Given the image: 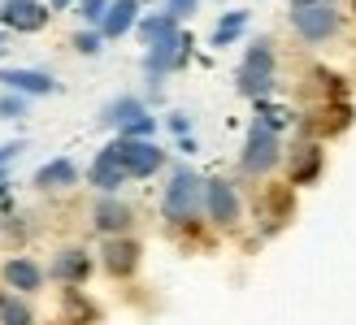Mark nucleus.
Masks as SVG:
<instances>
[{"instance_id": "obj_1", "label": "nucleus", "mask_w": 356, "mask_h": 325, "mask_svg": "<svg viewBox=\"0 0 356 325\" xmlns=\"http://www.w3.org/2000/svg\"><path fill=\"white\" fill-rule=\"evenodd\" d=\"M235 87H239V96L248 100H270L274 96V87H278V52H274V40H252L243 52V61L235 69Z\"/></svg>"}, {"instance_id": "obj_29", "label": "nucleus", "mask_w": 356, "mask_h": 325, "mask_svg": "<svg viewBox=\"0 0 356 325\" xmlns=\"http://www.w3.org/2000/svg\"><path fill=\"white\" fill-rule=\"evenodd\" d=\"M165 9L178 17V22H183V17H191L195 9H200V0H165Z\"/></svg>"}, {"instance_id": "obj_7", "label": "nucleus", "mask_w": 356, "mask_h": 325, "mask_svg": "<svg viewBox=\"0 0 356 325\" xmlns=\"http://www.w3.org/2000/svg\"><path fill=\"white\" fill-rule=\"evenodd\" d=\"M352 122H356V108H352L348 100H322L313 113H305L296 126H300V135H305V139H317V143H322V139H330V135H343Z\"/></svg>"}, {"instance_id": "obj_4", "label": "nucleus", "mask_w": 356, "mask_h": 325, "mask_svg": "<svg viewBox=\"0 0 356 325\" xmlns=\"http://www.w3.org/2000/svg\"><path fill=\"white\" fill-rule=\"evenodd\" d=\"M291 31H296L305 44L322 48V44H330V40H339L343 13L334 9V5H305V9H291Z\"/></svg>"}, {"instance_id": "obj_15", "label": "nucleus", "mask_w": 356, "mask_h": 325, "mask_svg": "<svg viewBox=\"0 0 356 325\" xmlns=\"http://www.w3.org/2000/svg\"><path fill=\"white\" fill-rule=\"evenodd\" d=\"M0 278H5L9 291H17V295H35V291L44 286V269L35 265L31 256H9L5 269H0Z\"/></svg>"}, {"instance_id": "obj_14", "label": "nucleus", "mask_w": 356, "mask_h": 325, "mask_svg": "<svg viewBox=\"0 0 356 325\" xmlns=\"http://www.w3.org/2000/svg\"><path fill=\"white\" fill-rule=\"evenodd\" d=\"M48 278L61 282V286H83L87 278H92V251L61 247L57 256H52V265H48Z\"/></svg>"}, {"instance_id": "obj_11", "label": "nucleus", "mask_w": 356, "mask_h": 325, "mask_svg": "<svg viewBox=\"0 0 356 325\" xmlns=\"http://www.w3.org/2000/svg\"><path fill=\"white\" fill-rule=\"evenodd\" d=\"M0 83L17 96H57L61 83L48 74V69H26V65H0Z\"/></svg>"}, {"instance_id": "obj_10", "label": "nucleus", "mask_w": 356, "mask_h": 325, "mask_svg": "<svg viewBox=\"0 0 356 325\" xmlns=\"http://www.w3.org/2000/svg\"><path fill=\"white\" fill-rule=\"evenodd\" d=\"M52 9L44 0H0V26H13L17 35H35L48 26Z\"/></svg>"}, {"instance_id": "obj_33", "label": "nucleus", "mask_w": 356, "mask_h": 325, "mask_svg": "<svg viewBox=\"0 0 356 325\" xmlns=\"http://www.w3.org/2000/svg\"><path fill=\"white\" fill-rule=\"evenodd\" d=\"M9 187H13V183H9L5 174H0V200H5V195H9Z\"/></svg>"}, {"instance_id": "obj_34", "label": "nucleus", "mask_w": 356, "mask_h": 325, "mask_svg": "<svg viewBox=\"0 0 356 325\" xmlns=\"http://www.w3.org/2000/svg\"><path fill=\"white\" fill-rule=\"evenodd\" d=\"M352 13H356V0H352Z\"/></svg>"}, {"instance_id": "obj_30", "label": "nucleus", "mask_w": 356, "mask_h": 325, "mask_svg": "<svg viewBox=\"0 0 356 325\" xmlns=\"http://www.w3.org/2000/svg\"><path fill=\"white\" fill-rule=\"evenodd\" d=\"M74 5H79V0H48L52 13H65V9H74Z\"/></svg>"}, {"instance_id": "obj_31", "label": "nucleus", "mask_w": 356, "mask_h": 325, "mask_svg": "<svg viewBox=\"0 0 356 325\" xmlns=\"http://www.w3.org/2000/svg\"><path fill=\"white\" fill-rule=\"evenodd\" d=\"M178 152H187V156H191V152H200V143L187 135V139H178Z\"/></svg>"}, {"instance_id": "obj_18", "label": "nucleus", "mask_w": 356, "mask_h": 325, "mask_svg": "<svg viewBox=\"0 0 356 325\" xmlns=\"http://www.w3.org/2000/svg\"><path fill=\"white\" fill-rule=\"evenodd\" d=\"M144 113H148V104L139 100V96H118V100H109V104L100 108V122L109 126V131L122 135V131H131V126L144 117Z\"/></svg>"}, {"instance_id": "obj_2", "label": "nucleus", "mask_w": 356, "mask_h": 325, "mask_svg": "<svg viewBox=\"0 0 356 325\" xmlns=\"http://www.w3.org/2000/svg\"><path fill=\"white\" fill-rule=\"evenodd\" d=\"M200 212H204V178L191 165H174L161 191V217L170 226H191Z\"/></svg>"}, {"instance_id": "obj_24", "label": "nucleus", "mask_w": 356, "mask_h": 325, "mask_svg": "<svg viewBox=\"0 0 356 325\" xmlns=\"http://www.w3.org/2000/svg\"><path fill=\"white\" fill-rule=\"evenodd\" d=\"M70 44H74V52H83V57H100V52H104V35L96 26H83Z\"/></svg>"}, {"instance_id": "obj_25", "label": "nucleus", "mask_w": 356, "mask_h": 325, "mask_svg": "<svg viewBox=\"0 0 356 325\" xmlns=\"http://www.w3.org/2000/svg\"><path fill=\"white\" fill-rule=\"evenodd\" d=\"M17 117H26V96H17V92L0 96V122H17Z\"/></svg>"}, {"instance_id": "obj_21", "label": "nucleus", "mask_w": 356, "mask_h": 325, "mask_svg": "<svg viewBox=\"0 0 356 325\" xmlns=\"http://www.w3.org/2000/svg\"><path fill=\"white\" fill-rule=\"evenodd\" d=\"M174 31H178V17H174L170 9H161V13H144V17H139V26H135V35H139V44H144V48L170 40Z\"/></svg>"}, {"instance_id": "obj_32", "label": "nucleus", "mask_w": 356, "mask_h": 325, "mask_svg": "<svg viewBox=\"0 0 356 325\" xmlns=\"http://www.w3.org/2000/svg\"><path fill=\"white\" fill-rule=\"evenodd\" d=\"M9 52V26H0V57Z\"/></svg>"}, {"instance_id": "obj_5", "label": "nucleus", "mask_w": 356, "mask_h": 325, "mask_svg": "<svg viewBox=\"0 0 356 325\" xmlns=\"http://www.w3.org/2000/svg\"><path fill=\"white\" fill-rule=\"evenodd\" d=\"M109 152L122 169H127V178H152L156 169L165 165V152L156 148L152 139H127V135H118L109 143Z\"/></svg>"}, {"instance_id": "obj_23", "label": "nucleus", "mask_w": 356, "mask_h": 325, "mask_svg": "<svg viewBox=\"0 0 356 325\" xmlns=\"http://www.w3.org/2000/svg\"><path fill=\"white\" fill-rule=\"evenodd\" d=\"M109 5H113V0H79L74 13H79V22H83V26H96V31H100V22H104V13H109Z\"/></svg>"}, {"instance_id": "obj_19", "label": "nucleus", "mask_w": 356, "mask_h": 325, "mask_svg": "<svg viewBox=\"0 0 356 325\" xmlns=\"http://www.w3.org/2000/svg\"><path fill=\"white\" fill-rule=\"evenodd\" d=\"M139 0H113L109 13H104V22H100V35L104 40H122V35H131L139 26Z\"/></svg>"}, {"instance_id": "obj_20", "label": "nucleus", "mask_w": 356, "mask_h": 325, "mask_svg": "<svg viewBox=\"0 0 356 325\" xmlns=\"http://www.w3.org/2000/svg\"><path fill=\"white\" fill-rule=\"evenodd\" d=\"M248 22H252V13H248V9H226V13L218 17V26H213L209 44H213V48H230L235 40H243Z\"/></svg>"}, {"instance_id": "obj_17", "label": "nucleus", "mask_w": 356, "mask_h": 325, "mask_svg": "<svg viewBox=\"0 0 356 325\" xmlns=\"http://www.w3.org/2000/svg\"><path fill=\"white\" fill-rule=\"evenodd\" d=\"M31 183L40 187V191H70V187H79V165L70 156H52L48 165L35 169Z\"/></svg>"}, {"instance_id": "obj_22", "label": "nucleus", "mask_w": 356, "mask_h": 325, "mask_svg": "<svg viewBox=\"0 0 356 325\" xmlns=\"http://www.w3.org/2000/svg\"><path fill=\"white\" fill-rule=\"evenodd\" d=\"M0 325H35V312H31L26 295L0 291Z\"/></svg>"}, {"instance_id": "obj_3", "label": "nucleus", "mask_w": 356, "mask_h": 325, "mask_svg": "<svg viewBox=\"0 0 356 325\" xmlns=\"http://www.w3.org/2000/svg\"><path fill=\"white\" fill-rule=\"evenodd\" d=\"M282 160H287L282 135L270 131L261 117H252V126H248V139H243V152H239V169H243L248 178H265V174H274Z\"/></svg>"}, {"instance_id": "obj_27", "label": "nucleus", "mask_w": 356, "mask_h": 325, "mask_svg": "<svg viewBox=\"0 0 356 325\" xmlns=\"http://www.w3.org/2000/svg\"><path fill=\"white\" fill-rule=\"evenodd\" d=\"M26 152V139H13V143H0V174H5V165H13L17 156Z\"/></svg>"}, {"instance_id": "obj_13", "label": "nucleus", "mask_w": 356, "mask_h": 325, "mask_svg": "<svg viewBox=\"0 0 356 325\" xmlns=\"http://www.w3.org/2000/svg\"><path fill=\"white\" fill-rule=\"evenodd\" d=\"M139 256H144V247H139L131 234L104 239V247H100V265H104V274H113V278H131L139 269Z\"/></svg>"}, {"instance_id": "obj_8", "label": "nucleus", "mask_w": 356, "mask_h": 325, "mask_svg": "<svg viewBox=\"0 0 356 325\" xmlns=\"http://www.w3.org/2000/svg\"><path fill=\"white\" fill-rule=\"evenodd\" d=\"M204 217H209V222L218 226V230L239 226L243 200H239L235 183H226V178H204Z\"/></svg>"}, {"instance_id": "obj_9", "label": "nucleus", "mask_w": 356, "mask_h": 325, "mask_svg": "<svg viewBox=\"0 0 356 325\" xmlns=\"http://www.w3.org/2000/svg\"><path fill=\"white\" fill-rule=\"evenodd\" d=\"M326 169V152L317 139H300L296 148L287 152V174H291V187H313Z\"/></svg>"}, {"instance_id": "obj_26", "label": "nucleus", "mask_w": 356, "mask_h": 325, "mask_svg": "<svg viewBox=\"0 0 356 325\" xmlns=\"http://www.w3.org/2000/svg\"><path fill=\"white\" fill-rule=\"evenodd\" d=\"M156 126H161V117L144 113V117H139V122L131 126V131H122V135H127V139H152V135H156Z\"/></svg>"}, {"instance_id": "obj_12", "label": "nucleus", "mask_w": 356, "mask_h": 325, "mask_svg": "<svg viewBox=\"0 0 356 325\" xmlns=\"http://www.w3.org/2000/svg\"><path fill=\"white\" fill-rule=\"evenodd\" d=\"M92 226L104 234V239H118V234H131L135 226V208L118 195H100L96 208H92Z\"/></svg>"}, {"instance_id": "obj_16", "label": "nucleus", "mask_w": 356, "mask_h": 325, "mask_svg": "<svg viewBox=\"0 0 356 325\" xmlns=\"http://www.w3.org/2000/svg\"><path fill=\"white\" fill-rule=\"evenodd\" d=\"M87 183H92L100 195H118L122 187L131 183V178H127V169H122L118 160H113V152H109V148H100V152H96V160H92V169H87Z\"/></svg>"}, {"instance_id": "obj_6", "label": "nucleus", "mask_w": 356, "mask_h": 325, "mask_svg": "<svg viewBox=\"0 0 356 325\" xmlns=\"http://www.w3.org/2000/svg\"><path fill=\"white\" fill-rule=\"evenodd\" d=\"M187 61H191V35H187V31H174L170 40L152 44V48L144 52V74H148L152 87H161V78L174 74V69H183Z\"/></svg>"}, {"instance_id": "obj_28", "label": "nucleus", "mask_w": 356, "mask_h": 325, "mask_svg": "<svg viewBox=\"0 0 356 325\" xmlns=\"http://www.w3.org/2000/svg\"><path fill=\"white\" fill-rule=\"evenodd\" d=\"M165 126H170V135H174V139H187V135H191V113H170Z\"/></svg>"}]
</instances>
